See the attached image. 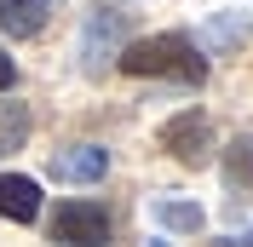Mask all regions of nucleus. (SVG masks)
I'll return each instance as SVG.
<instances>
[{"instance_id":"1","label":"nucleus","mask_w":253,"mask_h":247,"mask_svg":"<svg viewBox=\"0 0 253 247\" xmlns=\"http://www.w3.org/2000/svg\"><path fill=\"white\" fill-rule=\"evenodd\" d=\"M115 69H126V75H167V81H178V86H202L207 81V58L190 46V35H178V29L150 35V41H126L121 58H115Z\"/></svg>"},{"instance_id":"2","label":"nucleus","mask_w":253,"mask_h":247,"mask_svg":"<svg viewBox=\"0 0 253 247\" xmlns=\"http://www.w3.org/2000/svg\"><path fill=\"white\" fill-rule=\"evenodd\" d=\"M132 41L126 35V12H115V6H98V12H86V23H81V75L86 81H104V69H115V58H121V46Z\"/></svg>"},{"instance_id":"3","label":"nucleus","mask_w":253,"mask_h":247,"mask_svg":"<svg viewBox=\"0 0 253 247\" xmlns=\"http://www.w3.org/2000/svg\"><path fill=\"white\" fill-rule=\"evenodd\" d=\"M161 150L173 155L178 167H207L213 161V121L202 109H178L173 121L161 126Z\"/></svg>"},{"instance_id":"4","label":"nucleus","mask_w":253,"mask_h":247,"mask_svg":"<svg viewBox=\"0 0 253 247\" xmlns=\"http://www.w3.org/2000/svg\"><path fill=\"white\" fill-rule=\"evenodd\" d=\"M52 236L63 247H110V213L104 201H63L52 218Z\"/></svg>"},{"instance_id":"5","label":"nucleus","mask_w":253,"mask_h":247,"mask_svg":"<svg viewBox=\"0 0 253 247\" xmlns=\"http://www.w3.org/2000/svg\"><path fill=\"white\" fill-rule=\"evenodd\" d=\"M248 35H253V17H248V12H213L202 29H196L190 46L202 52V58H230V52L248 46Z\"/></svg>"},{"instance_id":"6","label":"nucleus","mask_w":253,"mask_h":247,"mask_svg":"<svg viewBox=\"0 0 253 247\" xmlns=\"http://www.w3.org/2000/svg\"><path fill=\"white\" fill-rule=\"evenodd\" d=\"M104 172H110L104 144H69V150L52 155V178H63V184H98Z\"/></svg>"},{"instance_id":"7","label":"nucleus","mask_w":253,"mask_h":247,"mask_svg":"<svg viewBox=\"0 0 253 247\" xmlns=\"http://www.w3.org/2000/svg\"><path fill=\"white\" fill-rule=\"evenodd\" d=\"M0 218L35 224V218H41V184L23 178V172H0Z\"/></svg>"},{"instance_id":"8","label":"nucleus","mask_w":253,"mask_h":247,"mask_svg":"<svg viewBox=\"0 0 253 247\" xmlns=\"http://www.w3.org/2000/svg\"><path fill=\"white\" fill-rule=\"evenodd\" d=\"M52 17V0H0V29L12 35V41H29V35L46 29Z\"/></svg>"},{"instance_id":"9","label":"nucleus","mask_w":253,"mask_h":247,"mask_svg":"<svg viewBox=\"0 0 253 247\" xmlns=\"http://www.w3.org/2000/svg\"><path fill=\"white\" fill-rule=\"evenodd\" d=\"M35 132V115L29 104H17V98H0V155L23 150V138Z\"/></svg>"},{"instance_id":"10","label":"nucleus","mask_w":253,"mask_h":247,"mask_svg":"<svg viewBox=\"0 0 253 247\" xmlns=\"http://www.w3.org/2000/svg\"><path fill=\"white\" fill-rule=\"evenodd\" d=\"M150 218H156V224H167V230H190V236L207 224V213L196 207V201H173V196L150 201Z\"/></svg>"},{"instance_id":"11","label":"nucleus","mask_w":253,"mask_h":247,"mask_svg":"<svg viewBox=\"0 0 253 247\" xmlns=\"http://www.w3.org/2000/svg\"><path fill=\"white\" fill-rule=\"evenodd\" d=\"M224 184H230V190H248L253 184V132L224 150Z\"/></svg>"},{"instance_id":"12","label":"nucleus","mask_w":253,"mask_h":247,"mask_svg":"<svg viewBox=\"0 0 253 247\" xmlns=\"http://www.w3.org/2000/svg\"><path fill=\"white\" fill-rule=\"evenodd\" d=\"M12 81H17V63L0 52V92H12Z\"/></svg>"},{"instance_id":"13","label":"nucleus","mask_w":253,"mask_h":247,"mask_svg":"<svg viewBox=\"0 0 253 247\" xmlns=\"http://www.w3.org/2000/svg\"><path fill=\"white\" fill-rule=\"evenodd\" d=\"M219 247H253V230H242V236H224Z\"/></svg>"},{"instance_id":"14","label":"nucleus","mask_w":253,"mask_h":247,"mask_svg":"<svg viewBox=\"0 0 253 247\" xmlns=\"http://www.w3.org/2000/svg\"><path fill=\"white\" fill-rule=\"evenodd\" d=\"M150 247H167V242H150Z\"/></svg>"}]
</instances>
